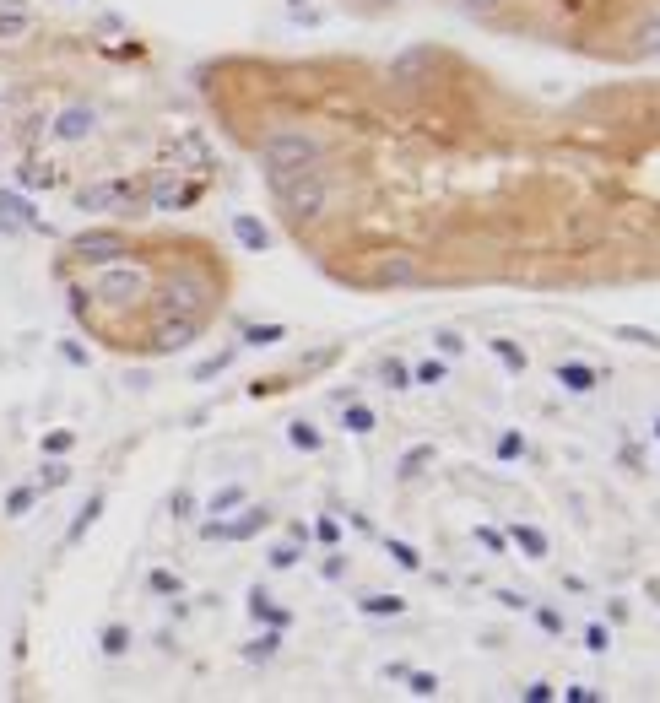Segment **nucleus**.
<instances>
[{
  "mask_svg": "<svg viewBox=\"0 0 660 703\" xmlns=\"http://www.w3.org/2000/svg\"><path fill=\"white\" fill-rule=\"evenodd\" d=\"M206 98L341 287L660 282V76L541 103L412 44L390 60H222Z\"/></svg>",
  "mask_w": 660,
  "mask_h": 703,
  "instance_id": "obj_1",
  "label": "nucleus"
},
{
  "mask_svg": "<svg viewBox=\"0 0 660 703\" xmlns=\"http://www.w3.org/2000/svg\"><path fill=\"white\" fill-rule=\"evenodd\" d=\"M477 28L601 65H660V0H450Z\"/></svg>",
  "mask_w": 660,
  "mask_h": 703,
  "instance_id": "obj_2",
  "label": "nucleus"
},
{
  "mask_svg": "<svg viewBox=\"0 0 660 703\" xmlns=\"http://www.w3.org/2000/svg\"><path fill=\"white\" fill-rule=\"evenodd\" d=\"M87 130H92V114L71 109V114H65V125H60V136H87Z\"/></svg>",
  "mask_w": 660,
  "mask_h": 703,
  "instance_id": "obj_3",
  "label": "nucleus"
},
{
  "mask_svg": "<svg viewBox=\"0 0 660 703\" xmlns=\"http://www.w3.org/2000/svg\"><path fill=\"white\" fill-rule=\"evenodd\" d=\"M17 28H28V17H0V33H17Z\"/></svg>",
  "mask_w": 660,
  "mask_h": 703,
  "instance_id": "obj_4",
  "label": "nucleus"
}]
</instances>
